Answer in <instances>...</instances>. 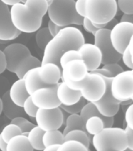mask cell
Masks as SVG:
<instances>
[{
	"instance_id": "obj_28",
	"label": "cell",
	"mask_w": 133,
	"mask_h": 151,
	"mask_svg": "<svg viewBox=\"0 0 133 151\" xmlns=\"http://www.w3.org/2000/svg\"><path fill=\"white\" fill-rule=\"evenodd\" d=\"M68 140L79 142L86 146L87 148H89L92 138L87 134L86 132L82 131V130L76 129L70 131L67 134H64V141H68Z\"/></svg>"
},
{
	"instance_id": "obj_12",
	"label": "cell",
	"mask_w": 133,
	"mask_h": 151,
	"mask_svg": "<svg viewBox=\"0 0 133 151\" xmlns=\"http://www.w3.org/2000/svg\"><path fill=\"white\" fill-rule=\"evenodd\" d=\"M56 86H47L35 90L30 97L35 106L38 109H51L60 106V102L59 101L56 96Z\"/></svg>"
},
{
	"instance_id": "obj_42",
	"label": "cell",
	"mask_w": 133,
	"mask_h": 151,
	"mask_svg": "<svg viewBox=\"0 0 133 151\" xmlns=\"http://www.w3.org/2000/svg\"><path fill=\"white\" fill-rule=\"evenodd\" d=\"M86 0H75V8L77 14L82 17H85V9Z\"/></svg>"
},
{
	"instance_id": "obj_60",
	"label": "cell",
	"mask_w": 133,
	"mask_h": 151,
	"mask_svg": "<svg viewBox=\"0 0 133 151\" xmlns=\"http://www.w3.org/2000/svg\"></svg>"
},
{
	"instance_id": "obj_34",
	"label": "cell",
	"mask_w": 133,
	"mask_h": 151,
	"mask_svg": "<svg viewBox=\"0 0 133 151\" xmlns=\"http://www.w3.org/2000/svg\"><path fill=\"white\" fill-rule=\"evenodd\" d=\"M75 59H81V55L78 50H69L63 53L60 58L59 60V65L60 68H62L66 64L70 61L75 60Z\"/></svg>"
},
{
	"instance_id": "obj_21",
	"label": "cell",
	"mask_w": 133,
	"mask_h": 151,
	"mask_svg": "<svg viewBox=\"0 0 133 151\" xmlns=\"http://www.w3.org/2000/svg\"><path fill=\"white\" fill-rule=\"evenodd\" d=\"M38 67L31 68L29 71H28L23 76V83H24V86H25L26 90H27L29 95L32 94L35 90L41 88V87H47L46 85H45L40 80L39 77H38Z\"/></svg>"
},
{
	"instance_id": "obj_37",
	"label": "cell",
	"mask_w": 133,
	"mask_h": 151,
	"mask_svg": "<svg viewBox=\"0 0 133 151\" xmlns=\"http://www.w3.org/2000/svg\"><path fill=\"white\" fill-rule=\"evenodd\" d=\"M117 5L123 14H133V0H117Z\"/></svg>"
},
{
	"instance_id": "obj_46",
	"label": "cell",
	"mask_w": 133,
	"mask_h": 151,
	"mask_svg": "<svg viewBox=\"0 0 133 151\" xmlns=\"http://www.w3.org/2000/svg\"><path fill=\"white\" fill-rule=\"evenodd\" d=\"M92 73H96V74H99V75H100L101 76H103V77H110L112 78L111 75H110V73H109V71H107L106 68H98L95 69L94 71H92Z\"/></svg>"
},
{
	"instance_id": "obj_23",
	"label": "cell",
	"mask_w": 133,
	"mask_h": 151,
	"mask_svg": "<svg viewBox=\"0 0 133 151\" xmlns=\"http://www.w3.org/2000/svg\"><path fill=\"white\" fill-rule=\"evenodd\" d=\"M28 137L24 134H18L9 139L6 145V151H33Z\"/></svg>"
},
{
	"instance_id": "obj_26",
	"label": "cell",
	"mask_w": 133,
	"mask_h": 151,
	"mask_svg": "<svg viewBox=\"0 0 133 151\" xmlns=\"http://www.w3.org/2000/svg\"><path fill=\"white\" fill-rule=\"evenodd\" d=\"M44 131L42 130L37 125H35L30 132H28V139L30 142L32 148L36 150L42 151L44 149V145L42 142V136L44 134Z\"/></svg>"
},
{
	"instance_id": "obj_15",
	"label": "cell",
	"mask_w": 133,
	"mask_h": 151,
	"mask_svg": "<svg viewBox=\"0 0 133 151\" xmlns=\"http://www.w3.org/2000/svg\"><path fill=\"white\" fill-rule=\"evenodd\" d=\"M6 60V69L14 73L17 64L25 57L31 55L30 50L21 43H10L2 50Z\"/></svg>"
},
{
	"instance_id": "obj_2",
	"label": "cell",
	"mask_w": 133,
	"mask_h": 151,
	"mask_svg": "<svg viewBox=\"0 0 133 151\" xmlns=\"http://www.w3.org/2000/svg\"><path fill=\"white\" fill-rule=\"evenodd\" d=\"M85 42L83 33L75 26L63 27L47 43L43 50L41 64L53 62L59 65L62 54L69 50H78Z\"/></svg>"
},
{
	"instance_id": "obj_48",
	"label": "cell",
	"mask_w": 133,
	"mask_h": 151,
	"mask_svg": "<svg viewBox=\"0 0 133 151\" xmlns=\"http://www.w3.org/2000/svg\"><path fill=\"white\" fill-rule=\"evenodd\" d=\"M1 2L3 3V4L6 5V6H14V4H16V3H19V2H22L23 0H0Z\"/></svg>"
},
{
	"instance_id": "obj_7",
	"label": "cell",
	"mask_w": 133,
	"mask_h": 151,
	"mask_svg": "<svg viewBox=\"0 0 133 151\" xmlns=\"http://www.w3.org/2000/svg\"><path fill=\"white\" fill-rule=\"evenodd\" d=\"M111 93L120 101L133 98V73L132 70L123 71L111 79Z\"/></svg>"
},
{
	"instance_id": "obj_39",
	"label": "cell",
	"mask_w": 133,
	"mask_h": 151,
	"mask_svg": "<svg viewBox=\"0 0 133 151\" xmlns=\"http://www.w3.org/2000/svg\"><path fill=\"white\" fill-rule=\"evenodd\" d=\"M122 59L124 65H125L130 70H132L133 64L132 61V55L131 54H130V50H129V46L126 47V49L124 50V52L122 54Z\"/></svg>"
},
{
	"instance_id": "obj_22",
	"label": "cell",
	"mask_w": 133,
	"mask_h": 151,
	"mask_svg": "<svg viewBox=\"0 0 133 151\" xmlns=\"http://www.w3.org/2000/svg\"><path fill=\"white\" fill-rule=\"evenodd\" d=\"M40 65H41V61L39 59L31 54L23 58L17 64L14 73L16 74L18 79H23V76L31 68L39 67Z\"/></svg>"
},
{
	"instance_id": "obj_18",
	"label": "cell",
	"mask_w": 133,
	"mask_h": 151,
	"mask_svg": "<svg viewBox=\"0 0 133 151\" xmlns=\"http://www.w3.org/2000/svg\"><path fill=\"white\" fill-rule=\"evenodd\" d=\"M56 96L59 101L63 106H71L78 102L82 98L81 93L78 91L71 89L63 81L57 84Z\"/></svg>"
},
{
	"instance_id": "obj_38",
	"label": "cell",
	"mask_w": 133,
	"mask_h": 151,
	"mask_svg": "<svg viewBox=\"0 0 133 151\" xmlns=\"http://www.w3.org/2000/svg\"><path fill=\"white\" fill-rule=\"evenodd\" d=\"M103 68H106L107 70L109 71V73H110L112 77H114V76L122 73L124 71L122 66L117 63H110L107 64V65H103Z\"/></svg>"
},
{
	"instance_id": "obj_27",
	"label": "cell",
	"mask_w": 133,
	"mask_h": 151,
	"mask_svg": "<svg viewBox=\"0 0 133 151\" xmlns=\"http://www.w3.org/2000/svg\"><path fill=\"white\" fill-rule=\"evenodd\" d=\"M76 129L82 130L85 132L84 120H82L80 114H69L65 120V128L63 132V135L70 131Z\"/></svg>"
},
{
	"instance_id": "obj_5",
	"label": "cell",
	"mask_w": 133,
	"mask_h": 151,
	"mask_svg": "<svg viewBox=\"0 0 133 151\" xmlns=\"http://www.w3.org/2000/svg\"><path fill=\"white\" fill-rule=\"evenodd\" d=\"M65 83L71 89L78 91L82 98L88 102H95L100 100L106 90V83L103 76L92 72H89L81 81H66Z\"/></svg>"
},
{
	"instance_id": "obj_17",
	"label": "cell",
	"mask_w": 133,
	"mask_h": 151,
	"mask_svg": "<svg viewBox=\"0 0 133 151\" xmlns=\"http://www.w3.org/2000/svg\"><path fill=\"white\" fill-rule=\"evenodd\" d=\"M38 73L40 80L46 86H56L61 80L60 67L53 62L41 64Z\"/></svg>"
},
{
	"instance_id": "obj_19",
	"label": "cell",
	"mask_w": 133,
	"mask_h": 151,
	"mask_svg": "<svg viewBox=\"0 0 133 151\" xmlns=\"http://www.w3.org/2000/svg\"><path fill=\"white\" fill-rule=\"evenodd\" d=\"M10 99L16 106L22 107L26 99L30 96L24 86L23 79H18L11 85L9 91Z\"/></svg>"
},
{
	"instance_id": "obj_54",
	"label": "cell",
	"mask_w": 133,
	"mask_h": 151,
	"mask_svg": "<svg viewBox=\"0 0 133 151\" xmlns=\"http://www.w3.org/2000/svg\"><path fill=\"white\" fill-rule=\"evenodd\" d=\"M10 42V41H5V40H0V43H1V44H5V43H7V42Z\"/></svg>"
},
{
	"instance_id": "obj_56",
	"label": "cell",
	"mask_w": 133,
	"mask_h": 151,
	"mask_svg": "<svg viewBox=\"0 0 133 151\" xmlns=\"http://www.w3.org/2000/svg\"><path fill=\"white\" fill-rule=\"evenodd\" d=\"M124 151H133V150H129V149L127 148L126 150H124Z\"/></svg>"
},
{
	"instance_id": "obj_33",
	"label": "cell",
	"mask_w": 133,
	"mask_h": 151,
	"mask_svg": "<svg viewBox=\"0 0 133 151\" xmlns=\"http://www.w3.org/2000/svg\"><path fill=\"white\" fill-rule=\"evenodd\" d=\"M10 123L17 125L21 129V134L24 135H28V132L35 126L33 123L29 121L28 119H26L23 116H17V117L14 118L12 119Z\"/></svg>"
},
{
	"instance_id": "obj_41",
	"label": "cell",
	"mask_w": 133,
	"mask_h": 151,
	"mask_svg": "<svg viewBox=\"0 0 133 151\" xmlns=\"http://www.w3.org/2000/svg\"><path fill=\"white\" fill-rule=\"evenodd\" d=\"M82 25L83 26V28H84L85 32H87L88 33H90V34H92L93 35L99 30L93 25V24L92 23L91 21H89V19H87L86 17H83Z\"/></svg>"
},
{
	"instance_id": "obj_57",
	"label": "cell",
	"mask_w": 133,
	"mask_h": 151,
	"mask_svg": "<svg viewBox=\"0 0 133 151\" xmlns=\"http://www.w3.org/2000/svg\"><path fill=\"white\" fill-rule=\"evenodd\" d=\"M132 73H133V69H132ZM132 101H133V98H132Z\"/></svg>"
},
{
	"instance_id": "obj_14",
	"label": "cell",
	"mask_w": 133,
	"mask_h": 151,
	"mask_svg": "<svg viewBox=\"0 0 133 151\" xmlns=\"http://www.w3.org/2000/svg\"><path fill=\"white\" fill-rule=\"evenodd\" d=\"M21 33L13 24L9 6L0 1V40L12 41Z\"/></svg>"
},
{
	"instance_id": "obj_45",
	"label": "cell",
	"mask_w": 133,
	"mask_h": 151,
	"mask_svg": "<svg viewBox=\"0 0 133 151\" xmlns=\"http://www.w3.org/2000/svg\"><path fill=\"white\" fill-rule=\"evenodd\" d=\"M6 69V60L2 50H0V74Z\"/></svg>"
},
{
	"instance_id": "obj_53",
	"label": "cell",
	"mask_w": 133,
	"mask_h": 151,
	"mask_svg": "<svg viewBox=\"0 0 133 151\" xmlns=\"http://www.w3.org/2000/svg\"><path fill=\"white\" fill-rule=\"evenodd\" d=\"M2 113V99H1V97H0V115L1 113Z\"/></svg>"
},
{
	"instance_id": "obj_4",
	"label": "cell",
	"mask_w": 133,
	"mask_h": 151,
	"mask_svg": "<svg viewBox=\"0 0 133 151\" xmlns=\"http://www.w3.org/2000/svg\"><path fill=\"white\" fill-rule=\"evenodd\" d=\"M91 142L96 150H111L124 151L128 148V138L125 130L122 127H104L92 137Z\"/></svg>"
},
{
	"instance_id": "obj_43",
	"label": "cell",
	"mask_w": 133,
	"mask_h": 151,
	"mask_svg": "<svg viewBox=\"0 0 133 151\" xmlns=\"http://www.w3.org/2000/svg\"><path fill=\"white\" fill-rule=\"evenodd\" d=\"M63 28V27L56 25L53 22H52L51 21H49V22H48V27H47V28H48V30H49V32H50V34H51L53 37Z\"/></svg>"
},
{
	"instance_id": "obj_40",
	"label": "cell",
	"mask_w": 133,
	"mask_h": 151,
	"mask_svg": "<svg viewBox=\"0 0 133 151\" xmlns=\"http://www.w3.org/2000/svg\"><path fill=\"white\" fill-rule=\"evenodd\" d=\"M124 120L126 122L127 127L133 130V102L129 105V107L127 108L124 114Z\"/></svg>"
},
{
	"instance_id": "obj_1",
	"label": "cell",
	"mask_w": 133,
	"mask_h": 151,
	"mask_svg": "<svg viewBox=\"0 0 133 151\" xmlns=\"http://www.w3.org/2000/svg\"><path fill=\"white\" fill-rule=\"evenodd\" d=\"M10 16L14 27L21 32L33 33L42 26V18L47 14L46 0H26L10 8Z\"/></svg>"
},
{
	"instance_id": "obj_50",
	"label": "cell",
	"mask_w": 133,
	"mask_h": 151,
	"mask_svg": "<svg viewBox=\"0 0 133 151\" xmlns=\"http://www.w3.org/2000/svg\"><path fill=\"white\" fill-rule=\"evenodd\" d=\"M6 145L7 142L2 139V136L0 135V150L1 151H6Z\"/></svg>"
},
{
	"instance_id": "obj_49",
	"label": "cell",
	"mask_w": 133,
	"mask_h": 151,
	"mask_svg": "<svg viewBox=\"0 0 133 151\" xmlns=\"http://www.w3.org/2000/svg\"><path fill=\"white\" fill-rule=\"evenodd\" d=\"M59 146H60V145H57V144L50 145V146L44 147V149H43L42 151H56L57 150V148L59 147Z\"/></svg>"
},
{
	"instance_id": "obj_25",
	"label": "cell",
	"mask_w": 133,
	"mask_h": 151,
	"mask_svg": "<svg viewBox=\"0 0 133 151\" xmlns=\"http://www.w3.org/2000/svg\"><path fill=\"white\" fill-rule=\"evenodd\" d=\"M105 127L104 120L97 116H92L85 121V129L89 136L92 137L98 134Z\"/></svg>"
},
{
	"instance_id": "obj_20",
	"label": "cell",
	"mask_w": 133,
	"mask_h": 151,
	"mask_svg": "<svg viewBox=\"0 0 133 151\" xmlns=\"http://www.w3.org/2000/svg\"><path fill=\"white\" fill-rule=\"evenodd\" d=\"M1 99L2 104V112L9 120H12L17 116H23L25 114L22 107L16 106V104L12 101L9 98V91L5 92L2 94Z\"/></svg>"
},
{
	"instance_id": "obj_30",
	"label": "cell",
	"mask_w": 133,
	"mask_h": 151,
	"mask_svg": "<svg viewBox=\"0 0 133 151\" xmlns=\"http://www.w3.org/2000/svg\"><path fill=\"white\" fill-rule=\"evenodd\" d=\"M52 38H53V36L48 30V28H39L35 34V41H36V44H37L38 47L43 50L47 43L49 42V40H51Z\"/></svg>"
},
{
	"instance_id": "obj_51",
	"label": "cell",
	"mask_w": 133,
	"mask_h": 151,
	"mask_svg": "<svg viewBox=\"0 0 133 151\" xmlns=\"http://www.w3.org/2000/svg\"><path fill=\"white\" fill-rule=\"evenodd\" d=\"M129 50H130V54H131L132 58L133 59V35L132 36L131 40H130V42H129Z\"/></svg>"
},
{
	"instance_id": "obj_35",
	"label": "cell",
	"mask_w": 133,
	"mask_h": 151,
	"mask_svg": "<svg viewBox=\"0 0 133 151\" xmlns=\"http://www.w3.org/2000/svg\"><path fill=\"white\" fill-rule=\"evenodd\" d=\"M86 103V101L83 98H81L80 100L76 103L73 104L71 106H63L60 105V108L66 112L68 114H79L80 112L82 111V108Z\"/></svg>"
},
{
	"instance_id": "obj_52",
	"label": "cell",
	"mask_w": 133,
	"mask_h": 151,
	"mask_svg": "<svg viewBox=\"0 0 133 151\" xmlns=\"http://www.w3.org/2000/svg\"><path fill=\"white\" fill-rule=\"evenodd\" d=\"M132 102V99H129V100H125V101H121V105H123V106H129V105H131Z\"/></svg>"
},
{
	"instance_id": "obj_47",
	"label": "cell",
	"mask_w": 133,
	"mask_h": 151,
	"mask_svg": "<svg viewBox=\"0 0 133 151\" xmlns=\"http://www.w3.org/2000/svg\"><path fill=\"white\" fill-rule=\"evenodd\" d=\"M120 21H126L133 24V14H122V18Z\"/></svg>"
},
{
	"instance_id": "obj_13",
	"label": "cell",
	"mask_w": 133,
	"mask_h": 151,
	"mask_svg": "<svg viewBox=\"0 0 133 151\" xmlns=\"http://www.w3.org/2000/svg\"><path fill=\"white\" fill-rule=\"evenodd\" d=\"M89 71L82 59H75L66 64L61 68V80L63 82H78L85 77Z\"/></svg>"
},
{
	"instance_id": "obj_29",
	"label": "cell",
	"mask_w": 133,
	"mask_h": 151,
	"mask_svg": "<svg viewBox=\"0 0 133 151\" xmlns=\"http://www.w3.org/2000/svg\"><path fill=\"white\" fill-rule=\"evenodd\" d=\"M64 142V135L63 132L59 130H52L45 132L42 136V142L44 146H48L50 145H60Z\"/></svg>"
},
{
	"instance_id": "obj_58",
	"label": "cell",
	"mask_w": 133,
	"mask_h": 151,
	"mask_svg": "<svg viewBox=\"0 0 133 151\" xmlns=\"http://www.w3.org/2000/svg\"><path fill=\"white\" fill-rule=\"evenodd\" d=\"M25 1H26V0H23V2H25Z\"/></svg>"
},
{
	"instance_id": "obj_10",
	"label": "cell",
	"mask_w": 133,
	"mask_h": 151,
	"mask_svg": "<svg viewBox=\"0 0 133 151\" xmlns=\"http://www.w3.org/2000/svg\"><path fill=\"white\" fill-rule=\"evenodd\" d=\"M133 35V24L120 21L117 22L110 32V42L115 50L122 54L129 46Z\"/></svg>"
},
{
	"instance_id": "obj_36",
	"label": "cell",
	"mask_w": 133,
	"mask_h": 151,
	"mask_svg": "<svg viewBox=\"0 0 133 151\" xmlns=\"http://www.w3.org/2000/svg\"><path fill=\"white\" fill-rule=\"evenodd\" d=\"M22 108H23L24 113L29 116L31 118L35 117V115H36V113H37L38 110V107H36L35 106V104L33 103L32 100H31L30 96L24 101Z\"/></svg>"
},
{
	"instance_id": "obj_24",
	"label": "cell",
	"mask_w": 133,
	"mask_h": 151,
	"mask_svg": "<svg viewBox=\"0 0 133 151\" xmlns=\"http://www.w3.org/2000/svg\"><path fill=\"white\" fill-rule=\"evenodd\" d=\"M80 116H82V120H84V122L88 119L89 117L92 116H100L104 120V124L105 127H113L114 122H115V119L114 117H105L100 113L98 109H96V106L94 105L92 102H87L82 108V111L80 112Z\"/></svg>"
},
{
	"instance_id": "obj_6",
	"label": "cell",
	"mask_w": 133,
	"mask_h": 151,
	"mask_svg": "<svg viewBox=\"0 0 133 151\" xmlns=\"http://www.w3.org/2000/svg\"><path fill=\"white\" fill-rule=\"evenodd\" d=\"M117 11V0H86L85 17L92 23L103 24L112 21Z\"/></svg>"
},
{
	"instance_id": "obj_16",
	"label": "cell",
	"mask_w": 133,
	"mask_h": 151,
	"mask_svg": "<svg viewBox=\"0 0 133 151\" xmlns=\"http://www.w3.org/2000/svg\"><path fill=\"white\" fill-rule=\"evenodd\" d=\"M81 55V59L84 61L89 72H92L100 68L102 64V54L100 50L94 43H86L82 45L78 50Z\"/></svg>"
},
{
	"instance_id": "obj_32",
	"label": "cell",
	"mask_w": 133,
	"mask_h": 151,
	"mask_svg": "<svg viewBox=\"0 0 133 151\" xmlns=\"http://www.w3.org/2000/svg\"><path fill=\"white\" fill-rule=\"evenodd\" d=\"M18 134H21V131L20 127L17 125L12 124V123L6 125L0 133V135L2 136V139L6 142H8V141L11 138L18 135Z\"/></svg>"
},
{
	"instance_id": "obj_3",
	"label": "cell",
	"mask_w": 133,
	"mask_h": 151,
	"mask_svg": "<svg viewBox=\"0 0 133 151\" xmlns=\"http://www.w3.org/2000/svg\"><path fill=\"white\" fill-rule=\"evenodd\" d=\"M47 14L49 21L61 27L82 25L83 21V17L75 10V0H52L48 4Z\"/></svg>"
},
{
	"instance_id": "obj_8",
	"label": "cell",
	"mask_w": 133,
	"mask_h": 151,
	"mask_svg": "<svg viewBox=\"0 0 133 151\" xmlns=\"http://www.w3.org/2000/svg\"><path fill=\"white\" fill-rule=\"evenodd\" d=\"M110 29L101 28L94 34V44L100 50L102 64L117 63L122 59V54L115 50L110 42Z\"/></svg>"
},
{
	"instance_id": "obj_44",
	"label": "cell",
	"mask_w": 133,
	"mask_h": 151,
	"mask_svg": "<svg viewBox=\"0 0 133 151\" xmlns=\"http://www.w3.org/2000/svg\"><path fill=\"white\" fill-rule=\"evenodd\" d=\"M124 130H125L127 138H128V149L133 150V130H132L127 126L125 127Z\"/></svg>"
},
{
	"instance_id": "obj_11",
	"label": "cell",
	"mask_w": 133,
	"mask_h": 151,
	"mask_svg": "<svg viewBox=\"0 0 133 151\" xmlns=\"http://www.w3.org/2000/svg\"><path fill=\"white\" fill-rule=\"evenodd\" d=\"M103 79L106 83L105 92L100 100L92 103L96 106L101 115L105 117H114L119 111L121 101L115 99L111 93L110 83L112 78L103 77Z\"/></svg>"
},
{
	"instance_id": "obj_9",
	"label": "cell",
	"mask_w": 133,
	"mask_h": 151,
	"mask_svg": "<svg viewBox=\"0 0 133 151\" xmlns=\"http://www.w3.org/2000/svg\"><path fill=\"white\" fill-rule=\"evenodd\" d=\"M35 119L38 127L44 132L59 130L65 123L63 110L60 107L51 109H38Z\"/></svg>"
},
{
	"instance_id": "obj_59",
	"label": "cell",
	"mask_w": 133,
	"mask_h": 151,
	"mask_svg": "<svg viewBox=\"0 0 133 151\" xmlns=\"http://www.w3.org/2000/svg\"><path fill=\"white\" fill-rule=\"evenodd\" d=\"M132 64H133V59H132Z\"/></svg>"
},
{
	"instance_id": "obj_55",
	"label": "cell",
	"mask_w": 133,
	"mask_h": 151,
	"mask_svg": "<svg viewBox=\"0 0 133 151\" xmlns=\"http://www.w3.org/2000/svg\"><path fill=\"white\" fill-rule=\"evenodd\" d=\"M97 151H115V150H97Z\"/></svg>"
},
{
	"instance_id": "obj_31",
	"label": "cell",
	"mask_w": 133,
	"mask_h": 151,
	"mask_svg": "<svg viewBox=\"0 0 133 151\" xmlns=\"http://www.w3.org/2000/svg\"><path fill=\"white\" fill-rule=\"evenodd\" d=\"M56 151H90L89 148L83 145L79 142L74 140L64 141L60 144Z\"/></svg>"
}]
</instances>
